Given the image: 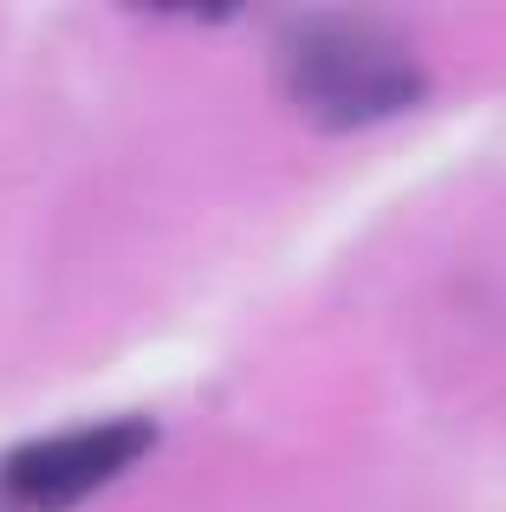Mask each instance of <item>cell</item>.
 I'll list each match as a JSON object with an SVG mask.
<instances>
[{"label":"cell","instance_id":"2","mask_svg":"<svg viewBox=\"0 0 506 512\" xmlns=\"http://www.w3.org/2000/svg\"><path fill=\"white\" fill-rule=\"evenodd\" d=\"M150 448H156V428L143 415L72 428V435H52V441H26L0 467V500L13 512H65L91 500L98 487H111L117 474H130Z\"/></svg>","mask_w":506,"mask_h":512},{"label":"cell","instance_id":"1","mask_svg":"<svg viewBox=\"0 0 506 512\" xmlns=\"http://www.w3.org/2000/svg\"><path fill=\"white\" fill-rule=\"evenodd\" d=\"M279 85L318 130H364L409 111L429 91V72L390 26L357 13H305L279 39Z\"/></svg>","mask_w":506,"mask_h":512}]
</instances>
